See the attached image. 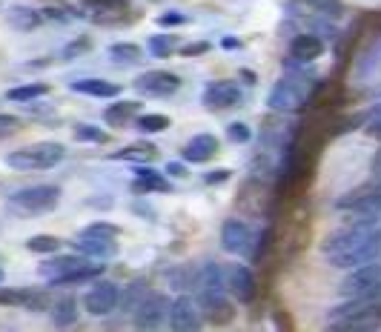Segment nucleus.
Instances as JSON below:
<instances>
[{
    "label": "nucleus",
    "mask_w": 381,
    "mask_h": 332,
    "mask_svg": "<svg viewBox=\"0 0 381 332\" xmlns=\"http://www.w3.org/2000/svg\"><path fill=\"white\" fill-rule=\"evenodd\" d=\"M206 52H209V44H206V40H198V44L181 46V55H184V58H195V55H206Z\"/></svg>",
    "instance_id": "36"
},
{
    "label": "nucleus",
    "mask_w": 381,
    "mask_h": 332,
    "mask_svg": "<svg viewBox=\"0 0 381 332\" xmlns=\"http://www.w3.org/2000/svg\"><path fill=\"white\" fill-rule=\"evenodd\" d=\"M0 281H4V269H0Z\"/></svg>",
    "instance_id": "43"
},
{
    "label": "nucleus",
    "mask_w": 381,
    "mask_h": 332,
    "mask_svg": "<svg viewBox=\"0 0 381 332\" xmlns=\"http://www.w3.org/2000/svg\"><path fill=\"white\" fill-rule=\"evenodd\" d=\"M89 49H92V37H75L72 44L63 49V58L72 60V58H77V55H83V52H89Z\"/></svg>",
    "instance_id": "34"
},
{
    "label": "nucleus",
    "mask_w": 381,
    "mask_h": 332,
    "mask_svg": "<svg viewBox=\"0 0 381 332\" xmlns=\"http://www.w3.org/2000/svg\"><path fill=\"white\" fill-rule=\"evenodd\" d=\"M83 12H92L98 23H120L115 15H130V0H83Z\"/></svg>",
    "instance_id": "17"
},
{
    "label": "nucleus",
    "mask_w": 381,
    "mask_h": 332,
    "mask_svg": "<svg viewBox=\"0 0 381 332\" xmlns=\"http://www.w3.org/2000/svg\"><path fill=\"white\" fill-rule=\"evenodd\" d=\"M112 158H115V160H130V163H149V160L158 158V146L149 143V141H138V143H132V146H123V149L115 152Z\"/></svg>",
    "instance_id": "22"
},
{
    "label": "nucleus",
    "mask_w": 381,
    "mask_h": 332,
    "mask_svg": "<svg viewBox=\"0 0 381 332\" xmlns=\"http://www.w3.org/2000/svg\"><path fill=\"white\" fill-rule=\"evenodd\" d=\"M313 89H316V83H313V77H307L304 72H299V75H284V77L275 83V87H273L267 103H270V109H275V112H299V109L307 106Z\"/></svg>",
    "instance_id": "5"
},
{
    "label": "nucleus",
    "mask_w": 381,
    "mask_h": 332,
    "mask_svg": "<svg viewBox=\"0 0 381 332\" xmlns=\"http://www.w3.org/2000/svg\"><path fill=\"white\" fill-rule=\"evenodd\" d=\"M321 253L335 269H353L381 255V218L356 215L344 229L332 232L324 243Z\"/></svg>",
    "instance_id": "1"
},
{
    "label": "nucleus",
    "mask_w": 381,
    "mask_h": 332,
    "mask_svg": "<svg viewBox=\"0 0 381 332\" xmlns=\"http://www.w3.org/2000/svg\"><path fill=\"white\" fill-rule=\"evenodd\" d=\"M149 52L155 58H169V55L175 52V37L173 34H155V37H149Z\"/></svg>",
    "instance_id": "30"
},
{
    "label": "nucleus",
    "mask_w": 381,
    "mask_h": 332,
    "mask_svg": "<svg viewBox=\"0 0 381 332\" xmlns=\"http://www.w3.org/2000/svg\"><path fill=\"white\" fill-rule=\"evenodd\" d=\"M241 89L235 87V83H227V80H213L209 87L204 89V95H201V103L206 106V109H213V112H218V109H235L238 103H241Z\"/></svg>",
    "instance_id": "12"
},
{
    "label": "nucleus",
    "mask_w": 381,
    "mask_h": 332,
    "mask_svg": "<svg viewBox=\"0 0 381 332\" xmlns=\"http://www.w3.org/2000/svg\"><path fill=\"white\" fill-rule=\"evenodd\" d=\"M118 238H98V235H80L75 238V249L89 258H115L118 255Z\"/></svg>",
    "instance_id": "18"
},
{
    "label": "nucleus",
    "mask_w": 381,
    "mask_h": 332,
    "mask_svg": "<svg viewBox=\"0 0 381 332\" xmlns=\"http://www.w3.org/2000/svg\"><path fill=\"white\" fill-rule=\"evenodd\" d=\"M264 226H256V224H246V221H224L221 226V246L224 253L230 255H238V258H249L256 261L264 249Z\"/></svg>",
    "instance_id": "3"
},
{
    "label": "nucleus",
    "mask_w": 381,
    "mask_h": 332,
    "mask_svg": "<svg viewBox=\"0 0 381 332\" xmlns=\"http://www.w3.org/2000/svg\"><path fill=\"white\" fill-rule=\"evenodd\" d=\"M184 160L187 163H206V160H213L218 155V138L216 135H209V132H201L195 138L187 141V146L181 149Z\"/></svg>",
    "instance_id": "16"
},
{
    "label": "nucleus",
    "mask_w": 381,
    "mask_h": 332,
    "mask_svg": "<svg viewBox=\"0 0 381 332\" xmlns=\"http://www.w3.org/2000/svg\"><path fill=\"white\" fill-rule=\"evenodd\" d=\"M381 326V301L375 298H350L335 307L330 315V329H375Z\"/></svg>",
    "instance_id": "4"
},
{
    "label": "nucleus",
    "mask_w": 381,
    "mask_h": 332,
    "mask_svg": "<svg viewBox=\"0 0 381 332\" xmlns=\"http://www.w3.org/2000/svg\"><path fill=\"white\" fill-rule=\"evenodd\" d=\"M338 210H350L353 215H367V218H381V181L375 186H361L356 192H347L338 198Z\"/></svg>",
    "instance_id": "9"
},
{
    "label": "nucleus",
    "mask_w": 381,
    "mask_h": 332,
    "mask_svg": "<svg viewBox=\"0 0 381 332\" xmlns=\"http://www.w3.org/2000/svg\"><path fill=\"white\" fill-rule=\"evenodd\" d=\"M109 58L112 60H118V63H138L141 60V46H135V44H112L109 49Z\"/></svg>",
    "instance_id": "28"
},
{
    "label": "nucleus",
    "mask_w": 381,
    "mask_h": 332,
    "mask_svg": "<svg viewBox=\"0 0 381 332\" xmlns=\"http://www.w3.org/2000/svg\"><path fill=\"white\" fill-rule=\"evenodd\" d=\"M289 55L301 63H313L324 55V40L318 34H295L289 44Z\"/></svg>",
    "instance_id": "20"
},
{
    "label": "nucleus",
    "mask_w": 381,
    "mask_h": 332,
    "mask_svg": "<svg viewBox=\"0 0 381 332\" xmlns=\"http://www.w3.org/2000/svg\"><path fill=\"white\" fill-rule=\"evenodd\" d=\"M75 141H80V143H106L109 135L101 127H95V123H77V127H75Z\"/></svg>",
    "instance_id": "29"
},
{
    "label": "nucleus",
    "mask_w": 381,
    "mask_h": 332,
    "mask_svg": "<svg viewBox=\"0 0 381 332\" xmlns=\"http://www.w3.org/2000/svg\"><path fill=\"white\" fill-rule=\"evenodd\" d=\"M373 178L375 181H381V149L375 152V158H373Z\"/></svg>",
    "instance_id": "40"
},
{
    "label": "nucleus",
    "mask_w": 381,
    "mask_h": 332,
    "mask_svg": "<svg viewBox=\"0 0 381 332\" xmlns=\"http://www.w3.org/2000/svg\"><path fill=\"white\" fill-rule=\"evenodd\" d=\"M66 158V149L55 141H40V143H29L12 155H6V163L12 170L29 172V170H52Z\"/></svg>",
    "instance_id": "6"
},
{
    "label": "nucleus",
    "mask_w": 381,
    "mask_h": 332,
    "mask_svg": "<svg viewBox=\"0 0 381 332\" xmlns=\"http://www.w3.org/2000/svg\"><path fill=\"white\" fill-rule=\"evenodd\" d=\"M158 23H161V26H181V23H187V15H181V12H166V15H158Z\"/></svg>",
    "instance_id": "37"
},
{
    "label": "nucleus",
    "mask_w": 381,
    "mask_h": 332,
    "mask_svg": "<svg viewBox=\"0 0 381 332\" xmlns=\"http://www.w3.org/2000/svg\"><path fill=\"white\" fill-rule=\"evenodd\" d=\"M169 304L166 295H146L138 307H135V326L141 329H158L163 324V318L169 315Z\"/></svg>",
    "instance_id": "14"
},
{
    "label": "nucleus",
    "mask_w": 381,
    "mask_h": 332,
    "mask_svg": "<svg viewBox=\"0 0 381 332\" xmlns=\"http://www.w3.org/2000/svg\"><path fill=\"white\" fill-rule=\"evenodd\" d=\"M230 170H213V172H206L204 175V184H209V186H216V184H224V181H230Z\"/></svg>",
    "instance_id": "38"
},
{
    "label": "nucleus",
    "mask_w": 381,
    "mask_h": 332,
    "mask_svg": "<svg viewBox=\"0 0 381 332\" xmlns=\"http://www.w3.org/2000/svg\"><path fill=\"white\" fill-rule=\"evenodd\" d=\"M221 46H224V49H238V46H241V40H235V37H224V40H221Z\"/></svg>",
    "instance_id": "42"
},
{
    "label": "nucleus",
    "mask_w": 381,
    "mask_h": 332,
    "mask_svg": "<svg viewBox=\"0 0 381 332\" xmlns=\"http://www.w3.org/2000/svg\"><path fill=\"white\" fill-rule=\"evenodd\" d=\"M120 304V289L112 281H101L95 283L87 295H83V307H87L89 315H109L115 307Z\"/></svg>",
    "instance_id": "11"
},
{
    "label": "nucleus",
    "mask_w": 381,
    "mask_h": 332,
    "mask_svg": "<svg viewBox=\"0 0 381 332\" xmlns=\"http://www.w3.org/2000/svg\"><path fill=\"white\" fill-rule=\"evenodd\" d=\"M101 272L104 267H95L89 258H80V255H61L37 267V275L46 278L52 286H75L89 278H98Z\"/></svg>",
    "instance_id": "2"
},
{
    "label": "nucleus",
    "mask_w": 381,
    "mask_h": 332,
    "mask_svg": "<svg viewBox=\"0 0 381 332\" xmlns=\"http://www.w3.org/2000/svg\"><path fill=\"white\" fill-rule=\"evenodd\" d=\"M61 203V189L52 184L44 186H26L9 198V210L18 215H46Z\"/></svg>",
    "instance_id": "7"
},
{
    "label": "nucleus",
    "mask_w": 381,
    "mask_h": 332,
    "mask_svg": "<svg viewBox=\"0 0 381 332\" xmlns=\"http://www.w3.org/2000/svg\"><path fill=\"white\" fill-rule=\"evenodd\" d=\"M173 184H169L161 172L149 170L144 163H135V178H132V192L135 195H146V192H169Z\"/></svg>",
    "instance_id": "19"
},
{
    "label": "nucleus",
    "mask_w": 381,
    "mask_h": 332,
    "mask_svg": "<svg viewBox=\"0 0 381 332\" xmlns=\"http://www.w3.org/2000/svg\"><path fill=\"white\" fill-rule=\"evenodd\" d=\"M61 238L58 235H32L29 241H26V249L29 253H35V255H52V253H58L61 249Z\"/></svg>",
    "instance_id": "25"
},
{
    "label": "nucleus",
    "mask_w": 381,
    "mask_h": 332,
    "mask_svg": "<svg viewBox=\"0 0 381 332\" xmlns=\"http://www.w3.org/2000/svg\"><path fill=\"white\" fill-rule=\"evenodd\" d=\"M241 80H246L249 87H256V80H258V75L256 72H249V69H241Z\"/></svg>",
    "instance_id": "41"
},
{
    "label": "nucleus",
    "mask_w": 381,
    "mask_h": 332,
    "mask_svg": "<svg viewBox=\"0 0 381 332\" xmlns=\"http://www.w3.org/2000/svg\"><path fill=\"white\" fill-rule=\"evenodd\" d=\"M342 295L381 301V261L373 258L361 267H353V272L342 281Z\"/></svg>",
    "instance_id": "8"
},
{
    "label": "nucleus",
    "mask_w": 381,
    "mask_h": 332,
    "mask_svg": "<svg viewBox=\"0 0 381 332\" xmlns=\"http://www.w3.org/2000/svg\"><path fill=\"white\" fill-rule=\"evenodd\" d=\"M80 235H98V238H118L120 229L115 224H89V226H83Z\"/></svg>",
    "instance_id": "33"
},
{
    "label": "nucleus",
    "mask_w": 381,
    "mask_h": 332,
    "mask_svg": "<svg viewBox=\"0 0 381 332\" xmlns=\"http://www.w3.org/2000/svg\"><path fill=\"white\" fill-rule=\"evenodd\" d=\"M224 283L241 304H249L252 298H256V275H252V269L244 267V264L227 267L224 269Z\"/></svg>",
    "instance_id": "13"
},
{
    "label": "nucleus",
    "mask_w": 381,
    "mask_h": 332,
    "mask_svg": "<svg viewBox=\"0 0 381 332\" xmlns=\"http://www.w3.org/2000/svg\"><path fill=\"white\" fill-rule=\"evenodd\" d=\"M201 309L189 295H181L173 307H169V326L175 332H189V329H198L201 326Z\"/></svg>",
    "instance_id": "15"
},
{
    "label": "nucleus",
    "mask_w": 381,
    "mask_h": 332,
    "mask_svg": "<svg viewBox=\"0 0 381 332\" xmlns=\"http://www.w3.org/2000/svg\"><path fill=\"white\" fill-rule=\"evenodd\" d=\"M40 20H44V12H35V9H29V6H12V9H9V23H12L15 29H20V32L35 29Z\"/></svg>",
    "instance_id": "24"
},
{
    "label": "nucleus",
    "mask_w": 381,
    "mask_h": 332,
    "mask_svg": "<svg viewBox=\"0 0 381 332\" xmlns=\"http://www.w3.org/2000/svg\"><path fill=\"white\" fill-rule=\"evenodd\" d=\"M227 138H230L232 143H249V138H252V129L246 127V123L235 120V123H230V127H227Z\"/></svg>",
    "instance_id": "32"
},
{
    "label": "nucleus",
    "mask_w": 381,
    "mask_h": 332,
    "mask_svg": "<svg viewBox=\"0 0 381 332\" xmlns=\"http://www.w3.org/2000/svg\"><path fill=\"white\" fill-rule=\"evenodd\" d=\"M169 120L166 115H141L138 117V129L141 132H146V135H152V132H163V129H169Z\"/></svg>",
    "instance_id": "31"
},
{
    "label": "nucleus",
    "mask_w": 381,
    "mask_h": 332,
    "mask_svg": "<svg viewBox=\"0 0 381 332\" xmlns=\"http://www.w3.org/2000/svg\"><path fill=\"white\" fill-rule=\"evenodd\" d=\"M18 129H20V117H15V115H0V141L12 138Z\"/></svg>",
    "instance_id": "35"
},
{
    "label": "nucleus",
    "mask_w": 381,
    "mask_h": 332,
    "mask_svg": "<svg viewBox=\"0 0 381 332\" xmlns=\"http://www.w3.org/2000/svg\"><path fill=\"white\" fill-rule=\"evenodd\" d=\"M52 321H55V326H72V324L77 321V312H75V298H72V295H66V298H61V301L55 304Z\"/></svg>",
    "instance_id": "27"
},
{
    "label": "nucleus",
    "mask_w": 381,
    "mask_h": 332,
    "mask_svg": "<svg viewBox=\"0 0 381 332\" xmlns=\"http://www.w3.org/2000/svg\"><path fill=\"white\" fill-rule=\"evenodd\" d=\"M72 92L89 95V98H118L120 87L118 83H109V80H101V77H83V80L72 83Z\"/></svg>",
    "instance_id": "21"
},
{
    "label": "nucleus",
    "mask_w": 381,
    "mask_h": 332,
    "mask_svg": "<svg viewBox=\"0 0 381 332\" xmlns=\"http://www.w3.org/2000/svg\"><path fill=\"white\" fill-rule=\"evenodd\" d=\"M46 92H49V83H23V87H12L6 92V98L23 103V101H35L40 95H46Z\"/></svg>",
    "instance_id": "26"
},
{
    "label": "nucleus",
    "mask_w": 381,
    "mask_h": 332,
    "mask_svg": "<svg viewBox=\"0 0 381 332\" xmlns=\"http://www.w3.org/2000/svg\"><path fill=\"white\" fill-rule=\"evenodd\" d=\"M135 89L149 98H166L181 89V77L173 72H163V69H152V72H144L141 77H135Z\"/></svg>",
    "instance_id": "10"
},
{
    "label": "nucleus",
    "mask_w": 381,
    "mask_h": 332,
    "mask_svg": "<svg viewBox=\"0 0 381 332\" xmlns=\"http://www.w3.org/2000/svg\"><path fill=\"white\" fill-rule=\"evenodd\" d=\"M166 172L173 175V178H187V175H189V172H187V163H181V160L166 163Z\"/></svg>",
    "instance_id": "39"
},
{
    "label": "nucleus",
    "mask_w": 381,
    "mask_h": 332,
    "mask_svg": "<svg viewBox=\"0 0 381 332\" xmlns=\"http://www.w3.org/2000/svg\"><path fill=\"white\" fill-rule=\"evenodd\" d=\"M138 109H141L138 101H118L104 112V120L109 123V127H123V123H130L138 115Z\"/></svg>",
    "instance_id": "23"
}]
</instances>
